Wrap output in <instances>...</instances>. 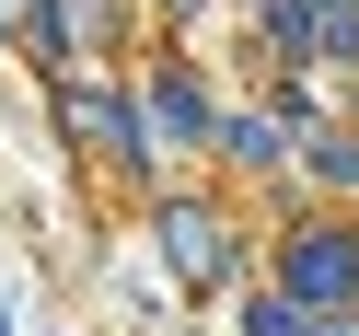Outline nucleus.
Segmentation results:
<instances>
[{
	"instance_id": "obj_1",
	"label": "nucleus",
	"mask_w": 359,
	"mask_h": 336,
	"mask_svg": "<svg viewBox=\"0 0 359 336\" xmlns=\"http://www.w3.org/2000/svg\"><path fill=\"white\" fill-rule=\"evenodd\" d=\"M290 290H348V232H302V255H290Z\"/></svg>"
}]
</instances>
